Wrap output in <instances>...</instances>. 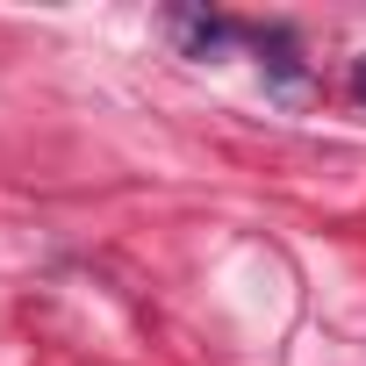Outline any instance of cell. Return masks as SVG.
Instances as JSON below:
<instances>
[{"instance_id": "obj_1", "label": "cell", "mask_w": 366, "mask_h": 366, "mask_svg": "<svg viewBox=\"0 0 366 366\" xmlns=\"http://www.w3.org/2000/svg\"><path fill=\"white\" fill-rule=\"evenodd\" d=\"M352 94H359V101H366V58H359V72H352Z\"/></svg>"}]
</instances>
